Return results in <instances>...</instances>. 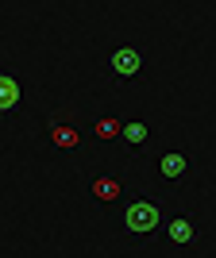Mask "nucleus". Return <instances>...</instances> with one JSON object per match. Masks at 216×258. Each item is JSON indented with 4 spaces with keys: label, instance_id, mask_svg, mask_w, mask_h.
<instances>
[{
    "label": "nucleus",
    "instance_id": "f257e3e1",
    "mask_svg": "<svg viewBox=\"0 0 216 258\" xmlns=\"http://www.w3.org/2000/svg\"><path fill=\"white\" fill-rule=\"evenodd\" d=\"M162 224H166V216H162V205L154 197L139 193V197L128 201V208H124V231L128 235H151Z\"/></svg>",
    "mask_w": 216,
    "mask_h": 258
},
{
    "label": "nucleus",
    "instance_id": "f03ea898",
    "mask_svg": "<svg viewBox=\"0 0 216 258\" xmlns=\"http://www.w3.org/2000/svg\"><path fill=\"white\" fill-rule=\"evenodd\" d=\"M162 231H166V239H170L174 247H197V243H201V220H197L193 212L170 216V220L162 224Z\"/></svg>",
    "mask_w": 216,
    "mask_h": 258
},
{
    "label": "nucleus",
    "instance_id": "7ed1b4c3",
    "mask_svg": "<svg viewBox=\"0 0 216 258\" xmlns=\"http://www.w3.org/2000/svg\"><path fill=\"white\" fill-rule=\"evenodd\" d=\"M108 70H112V77H120V81L139 77L143 74V50L139 46H116V50L108 54Z\"/></svg>",
    "mask_w": 216,
    "mask_h": 258
},
{
    "label": "nucleus",
    "instance_id": "20e7f679",
    "mask_svg": "<svg viewBox=\"0 0 216 258\" xmlns=\"http://www.w3.org/2000/svg\"><path fill=\"white\" fill-rule=\"evenodd\" d=\"M189 170H193V158L185 151H166L158 158V177L166 185H182L185 177H189Z\"/></svg>",
    "mask_w": 216,
    "mask_h": 258
},
{
    "label": "nucleus",
    "instance_id": "39448f33",
    "mask_svg": "<svg viewBox=\"0 0 216 258\" xmlns=\"http://www.w3.org/2000/svg\"><path fill=\"white\" fill-rule=\"evenodd\" d=\"M151 139H154L151 123H143V119H124V135H120V143L128 147L131 158H139V154L151 147Z\"/></svg>",
    "mask_w": 216,
    "mask_h": 258
},
{
    "label": "nucleus",
    "instance_id": "423d86ee",
    "mask_svg": "<svg viewBox=\"0 0 216 258\" xmlns=\"http://www.w3.org/2000/svg\"><path fill=\"white\" fill-rule=\"evenodd\" d=\"M89 189H93V197H97V201H104V205H116L120 197H124V181H120V177H112V173H97Z\"/></svg>",
    "mask_w": 216,
    "mask_h": 258
},
{
    "label": "nucleus",
    "instance_id": "0eeeda50",
    "mask_svg": "<svg viewBox=\"0 0 216 258\" xmlns=\"http://www.w3.org/2000/svg\"><path fill=\"white\" fill-rule=\"evenodd\" d=\"M20 100H23L20 81L12 74H4L0 77V112H4V116H16V112H20Z\"/></svg>",
    "mask_w": 216,
    "mask_h": 258
},
{
    "label": "nucleus",
    "instance_id": "6e6552de",
    "mask_svg": "<svg viewBox=\"0 0 216 258\" xmlns=\"http://www.w3.org/2000/svg\"><path fill=\"white\" fill-rule=\"evenodd\" d=\"M46 135H50V143L58 151H77L81 147V131L70 127V123H46Z\"/></svg>",
    "mask_w": 216,
    "mask_h": 258
},
{
    "label": "nucleus",
    "instance_id": "1a4fd4ad",
    "mask_svg": "<svg viewBox=\"0 0 216 258\" xmlns=\"http://www.w3.org/2000/svg\"><path fill=\"white\" fill-rule=\"evenodd\" d=\"M93 135H97L100 143H116L120 135H124V119L120 116H100L97 123H93Z\"/></svg>",
    "mask_w": 216,
    "mask_h": 258
}]
</instances>
